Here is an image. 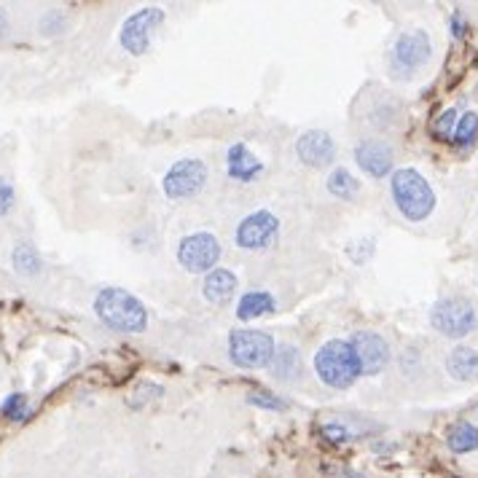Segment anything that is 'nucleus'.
I'll return each mask as SVG.
<instances>
[{"mask_svg":"<svg viewBox=\"0 0 478 478\" xmlns=\"http://www.w3.org/2000/svg\"><path fill=\"white\" fill-rule=\"evenodd\" d=\"M94 312H98L103 325L119 333H143L148 325V312L140 299L121 288H103L94 299Z\"/></svg>","mask_w":478,"mask_h":478,"instance_id":"nucleus-1","label":"nucleus"},{"mask_svg":"<svg viewBox=\"0 0 478 478\" xmlns=\"http://www.w3.org/2000/svg\"><path fill=\"white\" fill-rule=\"evenodd\" d=\"M390 191H393V200H396L398 210L404 213V218H409L414 223L425 221L435 208V194H433L430 183L411 167L393 172Z\"/></svg>","mask_w":478,"mask_h":478,"instance_id":"nucleus-2","label":"nucleus"},{"mask_svg":"<svg viewBox=\"0 0 478 478\" xmlns=\"http://www.w3.org/2000/svg\"><path fill=\"white\" fill-rule=\"evenodd\" d=\"M315 371L317 376L325 381L328 388L333 390H347L352 388L357 376H360V363L349 347V341L341 339H331L325 341L317 355H315Z\"/></svg>","mask_w":478,"mask_h":478,"instance_id":"nucleus-3","label":"nucleus"},{"mask_svg":"<svg viewBox=\"0 0 478 478\" xmlns=\"http://www.w3.org/2000/svg\"><path fill=\"white\" fill-rule=\"evenodd\" d=\"M274 339L263 331H234L229 336V357L239 368H266L274 357Z\"/></svg>","mask_w":478,"mask_h":478,"instance_id":"nucleus-4","label":"nucleus"},{"mask_svg":"<svg viewBox=\"0 0 478 478\" xmlns=\"http://www.w3.org/2000/svg\"><path fill=\"white\" fill-rule=\"evenodd\" d=\"M205 183H208V164L202 159H180L167 169L161 188H164L167 200L177 202V200L197 197L205 188Z\"/></svg>","mask_w":478,"mask_h":478,"instance_id":"nucleus-5","label":"nucleus"},{"mask_svg":"<svg viewBox=\"0 0 478 478\" xmlns=\"http://www.w3.org/2000/svg\"><path fill=\"white\" fill-rule=\"evenodd\" d=\"M430 323L438 333L449 336V339H462L467 336L478 317H475V310L467 299H459V296H451V299H441L433 312H430Z\"/></svg>","mask_w":478,"mask_h":478,"instance_id":"nucleus-6","label":"nucleus"},{"mask_svg":"<svg viewBox=\"0 0 478 478\" xmlns=\"http://www.w3.org/2000/svg\"><path fill=\"white\" fill-rule=\"evenodd\" d=\"M177 261L191 274H202V271L210 274L221 261V242L208 231L188 234L177 245Z\"/></svg>","mask_w":478,"mask_h":478,"instance_id":"nucleus-7","label":"nucleus"},{"mask_svg":"<svg viewBox=\"0 0 478 478\" xmlns=\"http://www.w3.org/2000/svg\"><path fill=\"white\" fill-rule=\"evenodd\" d=\"M164 22V12L156 9V6H148V9H140L135 12L132 17H127V22L121 25V33H119V43L124 51H129L132 57H143L151 46V35L153 30Z\"/></svg>","mask_w":478,"mask_h":478,"instance_id":"nucleus-8","label":"nucleus"},{"mask_svg":"<svg viewBox=\"0 0 478 478\" xmlns=\"http://www.w3.org/2000/svg\"><path fill=\"white\" fill-rule=\"evenodd\" d=\"M277 234H279V221H277V215L269 213V210H255V213H250V215L237 226L234 239H237V245H239L242 250L258 253V250L271 247L274 239H277Z\"/></svg>","mask_w":478,"mask_h":478,"instance_id":"nucleus-9","label":"nucleus"},{"mask_svg":"<svg viewBox=\"0 0 478 478\" xmlns=\"http://www.w3.org/2000/svg\"><path fill=\"white\" fill-rule=\"evenodd\" d=\"M427 59H430V38L422 30L404 33L390 51V65L398 75L417 73Z\"/></svg>","mask_w":478,"mask_h":478,"instance_id":"nucleus-10","label":"nucleus"},{"mask_svg":"<svg viewBox=\"0 0 478 478\" xmlns=\"http://www.w3.org/2000/svg\"><path fill=\"white\" fill-rule=\"evenodd\" d=\"M349 347H352V352H355V357H357V363H360V373L373 376V373H379L381 368L390 363V347H388V341L381 339L379 333H373V331H357V333H352Z\"/></svg>","mask_w":478,"mask_h":478,"instance_id":"nucleus-11","label":"nucleus"},{"mask_svg":"<svg viewBox=\"0 0 478 478\" xmlns=\"http://www.w3.org/2000/svg\"><path fill=\"white\" fill-rule=\"evenodd\" d=\"M296 156H299L302 164L323 169V167H328L336 159V143L323 129H307L296 140Z\"/></svg>","mask_w":478,"mask_h":478,"instance_id":"nucleus-12","label":"nucleus"},{"mask_svg":"<svg viewBox=\"0 0 478 478\" xmlns=\"http://www.w3.org/2000/svg\"><path fill=\"white\" fill-rule=\"evenodd\" d=\"M355 161L371 177H388L393 169V148L385 140H363L355 148Z\"/></svg>","mask_w":478,"mask_h":478,"instance_id":"nucleus-13","label":"nucleus"},{"mask_svg":"<svg viewBox=\"0 0 478 478\" xmlns=\"http://www.w3.org/2000/svg\"><path fill=\"white\" fill-rule=\"evenodd\" d=\"M226 169H229V177H234L239 183H250L263 169V161L245 143H234L226 156Z\"/></svg>","mask_w":478,"mask_h":478,"instance_id":"nucleus-14","label":"nucleus"},{"mask_svg":"<svg viewBox=\"0 0 478 478\" xmlns=\"http://www.w3.org/2000/svg\"><path fill=\"white\" fill-rule=\"evenodd\" d=\"M202 291H205V299L210 304H229L237 294V274L229 271V269H213L208 277H205V285H202Z\"/></svg>","mask_w":478,"mask_h":478,"instance_id":"nucleus-15","label":"nucleus"},{"mask_svg":"<svg viewBox=\"0 0 478 478\" xmlns=\"http://www.w3.org/2000/svg\"><path fill=\"white\" fill-rule=\"evenodd\" d=\"M269 368H271V373H274L277 379H285V381L296 379V376H299V368H302V355H299V349H296L294 344H279V347L274 349V357H271Z\"/></svg>","mask_w":478,"mask_h":478,"instance_id":"nucleus-16","label":"nucleus"},{"mask_svg":"<svg viewBox=\"0 0 478 478\" xmlns=\"http://www.w3.org/2000/svg\"><path fill=\"white\" fill-rule=\"evenodd\" d=\"M271 312H274V299L266 291H247L239 299V307H237L239 320H255V317H263V315H271Z\"/></svg>","mask_w":478,"mask_h":478,"instance_id":"nucleus-17","label":"nucleus"},{"mask_svg":"<svg viewBox=\"0 0 478 478\" xmlns=\"http://www.w3.org/2000/svg\"><path fill=\"white\" fill-rule=\"evenodd\" d=\"M446 368L454 379H473L478 373V352L470 349V347H457L451 349L449 360H446Z\"/></svg>","mask_w":478,"mask_h":478,"instance_id":"nucleus-18","label":"nucleus"},{"mask_svg":"<svg viewBox=\"0 0 478 478\" xmlns=\"http://www.w3.org/2000/svg\"><path fill=\"white\" fill-rule=\"evenodd\" d=\"M12 263H14L17 274H22V277H38L41 269H43V258H41V253L30 242H20L14 247Z\"/></svg>","mask_w":478,"mask_h":478,"instance_id":"nucleus-19","label":"nucleus"},{"mask_svg":"<svg viewBox=\"0 0 478 478\" xmlns=\"http://www.w3.org/2000/svg\"><path fill=\"white\" fill-rule=\"evenodd\" d=\"M446 443L454 454H467L473 449H478V427L470 425V422H457L449 435H446Z\"/></svg>","mask_w":478,"mask_h":478,"instance_id":"nucleus-20","label":"nucleus"},{"mask_svg":"<svg viewBox=\"0 0 478 478\" xmlns=\"http://www.w3.org/2000/svg\"><path fill=\"white\" fill-rule=\"evenodd\" d=\"M328 191L336 200H352L360 191V183H357V177L347 167H336L331 172V177H328Z\"/></svg>","mask_w":478,"mask_h":478,"instance_id":"nucleus-21","label":"nucleus"},{"mask_svg":"<svg viewBox=\"0 0 478 478\" xmlns=\"http://www.w3.org/2000/svg\"><path fill=\"white\" fill-rule=\"evenodd\" d=\"M30 401H27V396L25 393H12L6 401H4V406H0V414H4L6 419H12V422H25L27 417H30Z\"/></svg>","mask_w":478,"mask_h":478,"instance_id":"nucleus-22","label":"nucleus"},{"mask_svg":"<svg viewBox=\"0 0 478 478\" xmlns=\"http://www.w3.org/2000/svg\"><path fill=\"white\" fill-rule=\"evenodd\" d=\"M475 137H478V116H475V114H465V116L457 121V129H454V137H451V140L465 148V145H470Z\"/></svg>","mask_w":478,"mask_h":478,"instance_id":"nucleus-23","label":"nucleus"},{"mask_svg":"<svg viewBox=\"0 0 478 478\" xmlns=\"http://www.w3.org/2000/svg\"><path fill=\"white\" fill-rule=\"evenodd\" d=\"M454 129H457V111H443L433 127V135L441 140H449V137H454Z\"/></svg>","mask_w":478,"mask_h":478,"instance_id":"nucleus-24","label":"nucleus"},{"mask_svg":"<svg viewBox=\"0 0 478 478\" xmlns=\"http://www.w3.org/2000/svg\"><path fill=\"white\" fill-rule=\"evenodd\" d=\"M247 401H250L253 406H258V409H271V411H282V409H285V404H282L277 396L266 393V390H253V393L247 396Z\"/></svg>","mask_w":478,"mask_h":478,"instance_id":"nucleus-25","label":"nucleus"},{"mask_svg":"<svg viewBox=\"0 0 478 478\" xmlns=\"http://www.w3.org/2000/svg\"><path fill=\"white\" fill-rule=\"evenodd\" d=\"M14 202H17L14 185H12L6 177H0V218H6V215L14 210Z\"/></svg>","mask_w":478,"mask_h":478,"instance_id":"nucleus-26","label":"nucleus"},{"mask_svg":"<svg viewBox=\"0 0 478 478\" xmlns=\"http://www.w3.org/2000/svg\"><path fill=\"white\" fill-rule=\"evenodd\" d=\"M320 433H323V438L328 443H347V441H352V430H347V425H339V422L325 425Z\"/></svg>","mask_w":478,"mask_h":478,"instance_id":"nucleus-27","label":"nucleus"},{"mask_svg":"<svg viewBox=\"0 0 478 478\" xmlns=\"http://www.w3.org/2000/svg\"><path fill=\"white\" fill-rule=\"evenodd\" d=\"M336 478H363V475L355 473V470H347V473H341V475H336Z\"/></svg>","mask_w":478,"mask_h":478,"instance_id":"nucleus-28","label":"nucleus"},{"mask_svg":"<svg viewBox=\"0 0 478 478\" xmlns=\"http://www.w3.org/2000/svg\"><path fill=\"white\" fill-rule=\"evenodd\" d=\"M6 27H9V22H6V14L0 12V33H6Z\"/></svg>","mask_w":478,"mask_h":478,"instance_id":"nucleus-29","label":"nucleus"}]
</instances>
